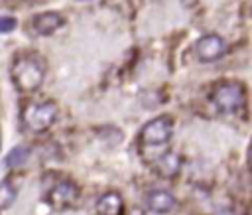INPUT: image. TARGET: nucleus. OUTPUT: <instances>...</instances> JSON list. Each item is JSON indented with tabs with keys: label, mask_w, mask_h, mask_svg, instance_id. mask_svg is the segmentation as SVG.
<instances>
[{
	"label": "nucleus",
	"mask_w": 252,
	"mask_h": 215,
	"mask_svg": "<svg viewBox=\"0 0 252 215\" xmlns=\"http://www.w3.org/2000/svg\"><path fill=\"white\" fill-rule=\"evenodd\" d=\"M45 79L43 63L35 55H20L12 65V81L22 93H33Z\"/></svg>",
	"instance_id": "f257e3e1"
},
{
	"label": "nucleus",
	"mask_w": 252,
	"mask_h": 215,
	"mask_svg": "<svg viewBox=\"0 0 252 215\" xmlns=\"http://www.w3.org/2000/svg\"><path fill=\"white\" fill-rule=\"evenodd\" d=\"M57 118V105L51 101L45 103H35L24 108L22 112V122L24 128L30 132H43L47 130Z\"/></svg>",
	"instance_id": "f03ea898"
},
{
	"label": "nucleus",
	"mask_w": 252,
	"mask_h": 215,
	"mask_svg": "<svg viewBox=\"0 0 252 215\" xmlns=\"http://www.w3.org/2000/svg\"><path fill=\"white\" fill-rule=\"evenodd\" d=\"M215 107L220 110V112H226V114H234L238 112L242 107H244V87L236 81H228V83H220L215 87L213 95H211Z\"/></svg>",
	"instance_id": "7ed1b4c3"
},
{
	"label": "nucleus",
	"mask_w": 252,
	"mask_h": 215,
	"mask_svg": "<svg viewBox=\"0 0 252 215\" xmlns=\"http://www.w3.org/2000/svg\"><path fill=\"white\" fill-rule=\"evenodd\" d=\"M173 134V120L171 116H158L148 120L140 130V142L146 146L165 144Z\"/></svg>",
	"instance_id": "20e7f679"
},
{
	"label": "nucleus",
	"mask_w": 252,
	"mask_h": 215,
	"mask_svg": "<svg viewBox=\"0 0 252 215\" xmlns=\"http://www.w3.org/2000/svg\"><path fill=\"white\" fill-rule=\"evenodd\" d=\"M77 199H79V187L73 181H59L47 193V203L55 211H63V209L73 207L77 203Z\"/></svg>",
	"instance_id": "39448f33"
},
{
	"label": "nucleus",
	"mask_w": 252,
	"mask_h": 215,
	"mask_svg": "<svg viewBox=\"0 0 252 215\" xmlns=\"http://www.w3.org/2000/svg\"><path fill=\"white\" fill-rule=\"evenodd\" d=\"M224 49H226V43H224V39H222L220 36H217V34H207V36H203V37L197 41V45H195V51H197V55H199L201 61H217V59L224 53Z\"/></svg>",
	"instance_id": "423d86ee"
},
{
	"label": "nucleus",
	"mask_w": 252,
	"mask_h": 215,
	"mask_svg": "<svg viewBox=\"0 0 252 215\" xmlns=\"http://www.w3.org/2000/svg\"><path fill=\"white\" fill-rule=\"evenodd\" d=\"M61 26H63V16L57 12H41L33 16V22H32V28L37 36H51Z\"/></svg>",
	"instance_id": "0eeeda50"
},
{
	"label": "nucleus",
	"mask_w": 252,
	"mask_h": 215,
	"mask_svg": "<svg viewBox=\"0 0 252 215\" xmlns=\"http://www.w3.org/2000/svg\"><path fill=\"white\" fill-rule=\"evenodd\" d=\"M146 207L154 213H159V215H165L169 213L173 207H175V199L169 191L165 189H152L148 191L146 195Z\"/></svg>",
	"instance_id": "6e6552de"
},
{
	"label": "nucleus",
	"mask_w": 252,
	"mask_h": 215,
	"mask_svg": "<svg viewBox=\"0 0 252 215\" xmlns=\"http://www.w3.org/2000/svg\"><path fill=\"white\" fill-rule=\"evenodd\" d=\"M96 213L98 215H122L124 213V201L118 193L108 191L98 197L96 201Z\"/></svg>",
	"instance_id": "1a4fd4ad"
},
{
	"label": "nucleus",
	"mask_w": 252,
	"mask_h": 215,
	"mask_svg": "<svg viewBox=\"0 0 252 215\" xmlns=\"http://www.w3.org/2000/svg\"><path fill=\"white\" fill-rule=\"evenodd\" d=\"M181 170V158L175 152H165L156 160V172L163 178H173Z\"/></svg>",
	"instance_id": "9d476101"
},
{
	"label": "nucleus",
	"mask_w": 252,
	"mask_h": 215,
	"mask_svg": "<svg viewBox=\"0 0 252 215\" xmlns=\"http://www.w3.org/2000/svg\"><path fill=\"white\" fill-rule=\"evenodd\" d=\"M28 158H30V148L28 146H16L8 152L4 162L8 168H22L28 162Z\"/></svg>",
	"instance_id": "9b49d317"
},
{
	"label": "nucleus",
	"mask_w": 252,
	"mask_h": 215,
	"mask_svg": "<svg viewBox=\"0 0 252 215\" xmlns=\"http://www.w3.org/2000/svg\"><path fill=\"white\" fill-rule=\"evenodd\" d=\"M16 195H18V189L10 179L0 181V211L8 209L16 201Z\"/></svg>",
	"instance_id": "f8f14e48"
},
{
	"label": "nucleus",
	"mask_w": 252,
	"mask_h": 215,
	"mask_svg": "<svg viewBox=\"0 0 252 215\" xmlns=\"http://www.w3.org/2000/svg\"><path fill=\"white\" fill-rule=\"evenodd\" d=\"M16 26H18L16 18H12V16H0V34H10V32L16 30Z\"/></svg>",
	"instance_id": "ddd939ff"
},
{
	"label": "nucleus",
	"mask_w": 252,
	"mask_h": 215,
	"mask_svg": "<svg viewBox=\"0 0 252 215\" xmlns=\"http://www.w3.org/2000/svg\"><path fill=\"white\" fill-rule=\"evenodd\" d=\"M0 144H2V138H0Z\"/></svg>",
	"instance_id": "4468645a"
}]
</instances>
